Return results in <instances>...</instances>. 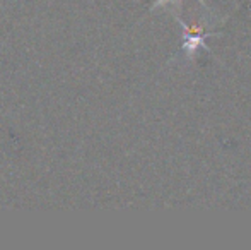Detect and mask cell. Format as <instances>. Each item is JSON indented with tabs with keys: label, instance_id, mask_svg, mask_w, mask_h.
<instances>
[{
	"label": "cell",
	"instance_id": "obj_2",
	"mask_svg": "<svg viewBox=\"0 0 251 250\" xmlns=\"http://www.w3.org/2000/svg\"><path fill=\"white\" fill-rule=\"evenodd\" d=\"M166 2H169V0H155L154 7H157V5H162V3H166Z\"/></svg>",
	"mask_w": 251,
	"mask_h": 250
},
{
	"label": "cell",
	"instance_id": "obj_1",
	"mask_svg": "<svg viewBox=\"0 0 251 250\" xmlns=\"http://www.w3.org/2000/svg\"><path fill=\"white\" fill-rule=\"evenodd\" d=\"M176 21H178L183 28V34H185V38H183L181 50L185 52L188 57H192L199 48H205V50H208V47L205 45V38L210 36L212 33H203L200 28H195V26L188 28L181 19H179V17H176Z\"/></svg>",
	"mask_w": 251,
	"mask_h": 250
}]
</instances>
